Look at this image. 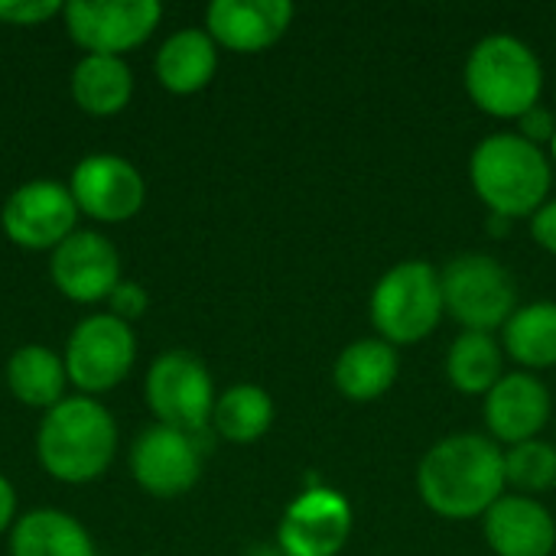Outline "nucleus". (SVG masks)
I'll return each instance as SVG.
<instances>
[{
  "mask_svg": "<svg viewBox=\"0 0 556 556\" xmlns=\"http://www.w3.org/2000/svg\"><path fill=\"white\" fill-rule=\"evenodd\" d=\"M505 450L482 433L437 440L417 466L420 502L450 521H472L505 495Z\"/></svg>",
  "mask_w": 556,
  "mask_h": 556,
  "instance_id": "f257e3e1",
  "label": "nucleus"
},
{
  "mask_svg": "<svg viewBox=\"0 0 556 556\" xmlns=\"http://www.w3.org/2000/svg\"><path fill=\"white\" fill-rule=\"evenodd\" d=\"M121 446L114 414L101 397L68 394L42 414L36 427V459L42 472L62 485H88L101 479Z\"/></svg>",
  "mask_w": 556,
  "mask_h": 556,
  "instance_id": "f03ea898",
  "label": "nucleus"
},
{
  "mask_svg": "<svg viewBox=\"0 0 556 556\" xmlns=\"http://www.w3.org/2000/svg\"><path fill=\"white\" fill-rule=\"evenodd\" d=\"M469 179L492 215L508 222L528 218L547 202L554 166L551 156L528 137L492 134L472 150Z\"/></svg>",
  "mask_w": 556,
  "mask_h": 556,
  "instance_id": "7ed1b4c3",
  "label": "nucleus"
},
{
  "mask_svg": "<svg viewBox=\"0 0 556 556\" xmlns=\"http://www.w3.org/2000/svg\"><path fill=\"white\" fill-rule=\"evenodd\" d=\"M466 91L479 111L492 117H525L541 104L544 68L538 52L508 33L479 39L466 59Z\"/></svg>",
  "mask_w": 556,
  "mask_h": 556,
  "instance_id": "20e7f679",
  "label": "nucleus"
},
{
  "mask_svg": "<svg viewBox=\"0 0 556 556\" xmlns=\"http://www.w3.org/2000/svg\"><path fill=\"white\" fill-rule=\"evenodd\" d=\"M440 270L427 261L394 264L371 290V323L378 339L397 345L424 342L443 319Z\"/></svg>",
  "mask_w": 556,
  "mask_h": 556,
  "instance_id": "39448f33",
  "label": "nucleus"
},
{
  "mask_svg": "<svg viewBox=\"0 0 556 556\" xmlns=\"http://www.w3.org/2000/svg\"><path fill=\"white\" fill-rule=\"evenodd\" d=\"M65 371L75 394L101 397L127 381L137 365V332L111 313L78 319L65 339Z\"/></svg>",
  "mask_w": 556,
  "mask_h": 556,
  "instance_id": "423d86ee",
  "label": "nucleus"
},
{
  "mask_svg": "<svg viewBox=\"0 0 556 556\" xmlns=\"http://www.w3.org/2000/svg\"><path fill=\"white\" fill-rule=\"evenodd\" d=\"M143 397L156 424L199 433L212 424V410L218 401L208 365L186 349L160 352L143 378Z\"/></svg>",
  "mask_w": 556,
  "mask_h": 556,
  "instance_id": "0eeeda50",
  "label": "nucleus"
},
{
  "mask_svg": "<svg viewBox=\"0 0 556 556\" xmlns=\"http://www.w3.org/2000/svg\"><path fill=\"white\" fill-rule=\"evenodd\" d=\"M446 313L472 332L505 329L518 309V290L511 274L492 254H459L440 270Z\"/></svg>",
  "mask_w": 556,
  "mask_h": 556,
  "instance_id": "6e6552de",
  "label": "nucleus"
},
{
  "mask_svg": "<svg viewBox=\"0 0 556 556\" xmlns=\"http://www.w3.org/2000/svg\"><path fill=\"white\" fill-rule=\"evenodd\" d=\"M163 20L156 0H68L62 26L85 55H121L143 46Z\"/></svg>",
  "mask_w": 556,
  "mask_h": 556,
  "instance_id": "1a4fd4ad",
  "label": "nucleus"
},
{
  "mask_svg": "<svg viewBox=\"0 0 556 556\" xmlns=\"http://www.w3.org/2000/svg\"><path fill=\"white\" fill-rule=\"evenodd\" d=\"M78 215L68 182L29 179L3 199L0 228L16 248L52 254L72 231H78Z\"/></svg>",
  "mask_w": 556,
  "mask_h": 556,
  "instance_id": "9d476101",
  "label": "nucleus"
},
{
  "mask_svg": "<svg viewBox=\"0 0 556 556\" xmlns=\"http://www.w3.org/2000/svg\"><path fill=\"white\" fill-rule=\"evenodd\" d=\"M134 482L153 498H182L202 479V450L192 433L150 424L130 443L127 456Z\"/></svg>",
  "mask_w": 556,
  "mask_h": 556,
  "instance_id": "9b49d317",
  "label": "nucleus"
},
{
  "mask_svg": "<svg viewBox=\"0 0 556 556\" xmlns=\"http://www.w3.org/2000/svg\"><path fill=\"white\" fill-rule=\"evenodd\" d=\"M72 199L81 215L101 225H121L134 218L147 202V182L140 169L117 153H88L72 166Z\"/></svg>",
  "mask_w": 556,
  "mask_h": 556,
  "instance_id": "f8f14e48",
  "label": "nucleus"
},
{
  "mask_svg": "<svg viewBox=\"0 0 556 556\" xmlns=\"http://www.w3.org/2000/svg\"><path fill=\"white\" fill-rule=\"evenodd\" d=\"M352 538V505L336 489L316 485L296 495L280 525V556H339Z\"/></svg>",
  "mask_w": 556,
  "mask_h": 556,
  "instance_id": "ddd939ff",
  "label": "nucleus"
},
{
  "mask_svg": "<svg viewBox=\"0 0 556 556\" xmlns=\"http://www.w3.org/2000/svg\"><path fill=\"white\" fill-rule=\"evenodd\" d=\"M49 277L65 300L81 306L101 303L124 280L121 251L108 235L78 228L49 254Z\"/></svg>",
  "mask_w": 556,
  "mask_h": 556,
  "instance_id": "4468645a",
  "label": "nucleus"
},
{
  "mask_svg": "<svg viewBox=\"0 0 556 556\" xmlns=\"http://www.w3.org/2000/svg\"><path fill=\"white\" fill-rule=\"evenodd\" d=\"M551 391L531 371H508L485 394V424L495 443H528L551 420Z\"/></svg>",
  "mask_w": 556,
  "mask_h": 556,
  "instance_id": "2eb2a0df",
  "label": "nucleus"
},
{
  "mask_svg": "<svg viewBox=\"0 0 556 556\" xmlns=\"http://www.w3.org/2000/svg\"><path fill=\"white\" fill-rule=\"evenodd\" d=\"M293 20L290 0H212L205 10L208 36L231 52L270 49Z\"/></svg>",
  "mask_w": 556,
  "mask_h": 556,
  "instance_id": "dca6fc26",
  "label": "nucleus"
},
{
  "mask_svg": "<svg viewBox=\"0 0 556 556\" xmlns=\"http://www.w3.org/2000/svg\"><path fill=\"white\" fill-rule=\"evenodd\" d=\"M482 528L498 556H551L556 547L554 515L531 495H502L482 515Z\"/></svg>",
  "mask_w": 556,
  "mask_h": 556,
  "instance_id": "f3484780",
  "label": "nucleus"
},
{
  "mask_svg": "<svg viewBox=\"0 0 556 556\" xmlns=\"http://www.w3.org/2000/svg\"><path fill=\"white\" fill-rule=\"evenodd\" d=\"M156 81L173 94L202 91L218 72V42L205 26H182L169 33L153 55Z\"/></svg>",
  "mask_w": 556,
  "mask_h": 556,
  "instance_id": "a211bd4d",
  "label": "nucleus"
},
{
  "mask_svg": "<svg viewBox=\"0 0 556 556\" xmlns=\"http://www.w3.org/2000/svg\"><path fill=\"white\" fill-rule=\"evenodd\" d=\"M10 556H98L91 531L62 508H33L10 528Z\"/></svg>",
  "mask_w": 556,
  "mask_h": 556,
  "instance_id": "6ab92c4d",
  "label": "nucleus"
},
{
  "mask_svg": "<svg viewBox=\"0 0 556 556\" xmlns=\"http://www.w3.org/2000/svg\"><path fill=\"white\" fill-rule=\"evenodd\" d=\"M7 378V391L33 410H52L59 401L68 397V371H65V358L39 342H26L20 345L3 368Z\"/></svg>",
  "mask_w": 556,
  "mask_h": 556,
  "instance_id": "aec40b11",
  "label": "nucleus"
},
{
  "mask_svg": "<svg viewBox=\"0 0 556 556\" xmlns=\"http://www.w3.org/2000/svg\"><path fill=\"white\" fill-rule=\"evenodd\" d=\"M72 101L91 117H114L134 98V68L121 55H81L68 75Z\"/></svg>",
  "mask_w": 556,
  "mask_h": 556,
  "instance_id": "412c9836",
  "label": "nucleus"
},
{
  "mask_svg": "<svg viewBox=\"0 0 556 556\" xmlns=\"http://www.w3.org/2000/svg\"><path fill=\"white\" fill-rule=\"evenodd\" d=\"M401 358L397 349L384 339H358L345 345L336 358L332 378L342 397L349 401H378L397 381Z\"/></svg>",
  "mask_w": 556,
  "mask_h": 556,
  "instance_id": "4be33fe9",
  "label": "nucleus"
},
{
  "mask_svg": "<svg viewBox=\"0 0 556 556\" xmlns=\"http://www.w3.org/2000/svg\"><path fill=\"white\" fill-rule=\"evenodd\" d=\"M446 378L459 394H489L505 378V345L492 332H459L446 352Z\"/></svg>",
  "mask_w": 556,
  "mask_h": 556,
  "instance_id": "5701e85b",
  "label": "nucleus"
},
{
  "mask_svg": "<svg viewBox=\"0 0 556 556\" xmlns=\"http://www.w3.org/2000/svg\"><path fill=\"white\" fill-rule=\"evenodd\" d=\"M505 352L521 365V371L556 368V303L538 300L518 306L505 323Z\"/></svg>",
  "mask_w": 556,
  "mask_h": 556,
  "instance_id": "b1692460",
  "label": "nucleus"
},
{
  "mask_svg": "<svg viewBox=\"0 0 556 556\" xmlns=\"http://www.w3.org/2000/svg\"><path fill=\"white\" fill-rule=\"evenodd\" d=\"M274 424V401L261 384H231L218 394L212 410V427L222 440L235 446L257 443Z\"/></svg>",
  "mask_w": 556,
  "mask_h": 556,
  "instance_id": "393cba45",
  "label": "nucleus"
},
{
  "mask_svg": "<svg viewBox=\"0 0 556 556\" xmlns=\"http://www.w3.org/2000/svg\"><path fill=\"white\" fill-rule=\"evenodd\" d=\"M505 482L525 495H538L556 485V446L544 440L515 443L505 450Z\"/></svg>",
  "mask_w": 556,
  "mask_h": 556,
  "instance_id": "a878e982",
  "label": "nucleus"
},
{
  "mask_svg": "<svg viewBox=\"0 0 556 556\" xmlns=\"http://www.w3.org/2000/svg\"><path fill=\"white\" fill-rule=\"evenodd\" d=\"M59 0H0V26H39L52 16H62Z\"/></svg>",
  "mask_w": 556,
  "mask_h": 556,
  "instance_id": "bb28decb",
  "label": "nucleus"
},
{
  "mask_svg": "<svg viewBox=\"0 0 556 556\" xmlns=\"http://www.w3.org/2000/svg\"><path fill=\"white\" fill-rule=\"evenodd\" d=\"M108 303V313L111 316H117V319H124V323H137L143 313H147V306H150V293H147V287L143 283H137V280H121L114 290H111V296L104 300Z\"/></svg>",
  "mask_w": 556,
  "mask_h": 556,
  "instance_id": "cd10ccee",
  "label": "nucleus"
},
{
  "mask_svg": "<svg viewBox=\"0 0 556 556\" xmlns=\"http://www.w3.org/2000/svg\"><path fill=\"white\" fill-rule=\"evenodd\" d=\"M521 121V137H528L531 143H544V140H554V130H556V117L544 108V104H534L525 117H518Z\"/></svg>",
  "mask_w": 556,
  "mask_h": 556,
  "instance_id": "c85d7f7f",
  "label": "nucleus"
},
{
  "mask_svg": "<svg viewBox=\"0 0 556 556\" xmlns=\"http://www.w3.org/2000/svg\"><path fill=\"white\" fill-rule=\"evenodd\" d=\"M531 235H534V241H538L544 251L556 254V199H547V202L531 215Z\"/></svg>",
  "mask_w": 556,
  "mask_h": 556,
  "instance_id": "c756f323",
  "label": "nucleus"
},
{
  "mask_svg": "<svg viewBox=\"0 0 556 556\" xmlns=\"http://www.w3.org/2000/svg\"><path fill=\"white\" fill-rule=\"evenodd\" d=\"M20 518V502H16V489L13 482L0 472V538L10 534V528Z\"/></svg>",
  "mask_w": 556,
  "mask_h": 556,
  "instance_id": "7c9ffc66",
  "label": "nucleus"
},
{
  "mask_svg": "<svg viewBox=\"0 0 556 556\" xmlns=\"http://www.w3.org/2000/svg\"><path fill=\"white\" fill-rule=\"evenodd\" d=\"M551 156L556 160V130H554V140H551Z\"/></svg>",
  "mask_w": 556,
  "mask_h": 556,
  "instance_id": "2f4dec72",
  "label": "nucleus"
}]
</instances>
